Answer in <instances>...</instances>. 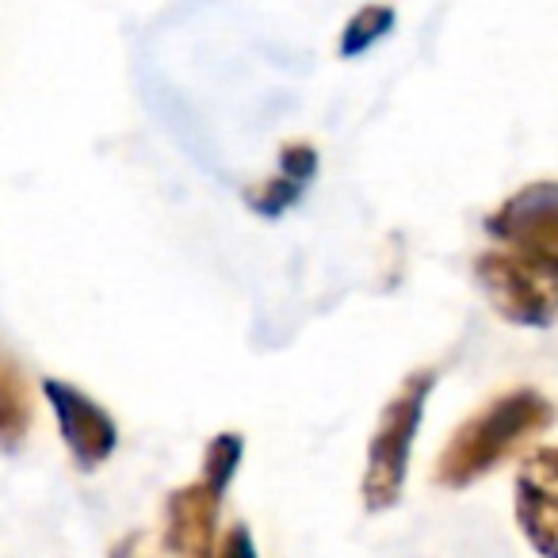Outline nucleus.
<instances>
[{"instance_id":"obj_11","label":"nucleus","mask_w":558,"mask_h":558,"mask_svg":"<svg viewBox=\"0 0 558 558\" xmlns=\"http://www.w3.org/2000/svg\"><path fill=\"white\" fill-rule=\"evenodd\" d=\"M390 27H395V12H390L387 4H367V9H360L356 16L349 20V27L341 32V54L344 58L364 54V50L375 47Z\"/></svg>"},{"instance_id":"obj_9","label":"nucleus","mask_w":558,"mask_h":558,"mask_svg":"<svg viewBox=\"0 0 558 558\" xmlns=\"http://www.w3.org/2000/svg\"><path fill=\"white\" fill-rule=\"evenodd\" d=\"M35 428V387L16 356L0 344V456L27 448Z\"/></svg>"},{"instance_id":"obj_10","label":"nucleus","mask_w":558,"mask_h":558,"mask_svg":"<svg viewBox=\"0 0 558 558\" xmlns=\"http://www.w3.org/2000/svg\"><path fill=\"white\" fill-rule=\"evenodd\" d=\"M241 459H245V440H241V433L210 436L207 448H203V459H199V478H207L210 486H218L226 494L233 474H238Z\"/></svg>"},{"instance_id":"obj_3","label":"nucleus","mask_w":558,"mask_h":558,"mask_svg":"<svg viewBox=\"0 0 558 558\" xmlns=\"http://www.w3.org/2000/svg\"><path fill=\"white\" fill-rule=\"evenodd\" d=\"M482 230L494 248L558 283V180H532L505 195Z\"/></svg>"},{"instance_id":"obj_8","label":"nucleus","mask_w":558,"mask_h":558,"mask_svg":"<svg viewBox=\"0 0 558 558\" xmlns=\"http://www.w3.org/2000/svg\"><path fill=\"white\" fill-rule=\"evenodd\" d=\"M314 172H318V149H314L311 142H291V146H283V154H279V169L271 172L260 187L248 192V207L260 218L288 215V210L303 199Z\"/></svg>"},{"instance_id":"obj_5","label":"nucleus","mask_w":558,"mask_h":558,"mask_svg":"<svg viewBox=\"0 0 558 558\" xmlns=\"http://www.w3.org/2000/svg\"><path fill=\"white\" fill-rule=\"evenodd\" d=\"M39 390L47 398L50 413H54L58 436H62L73 466L81 474L100 471L119 448V425L108 405L65 379H43Z\"/></svg>"},{"instance_id":"obj_7","label":"nucleus","mask_w":558,"mask_h":558,"mask_svg":"<svg viewBox=\"0 0 558 558\" xmlns=\"http://www.w3.org/2000/svg\"><path fill=\"white\" fill-rule=\"evenodd\" d=\"M222 489L207 478H195L177 486L165 497L161 539L177 558H218V512H222Z\"/></svg>"},{"instance_id":"obj_6","label":"nucleus","mask_w":558,"mask_h":558,"mask_svg":"<svg viewBox=\"0 0 558 558\" xmlns=\"http://www.w3.org/2000/svg\"><path fill=\"white\" fill-rule=\"evenodd\" d=\"M512 517L539 558H558V444L524 451L512 478Z\"/></svg>"},{"instance_id":"obj_13","label":"nucleus","mask_w":558,"mask_h":558,"mask_svg":"<svg viewBox=\"0 0 558 558\" xmlns=\"http://www.w3.org/2000/svg\"><path fill=\"white\" fill-rule=\"evenodd\" d=\"M218 558H260L256 555V539L241 520H233L222 532V543H218Z\"/></svg>"},{"instance_id":"obj_4","label":"nucleus","mask_w":558,"mask_h":558,"mask_svg":"<svg viewBox=\"0 0 558 558\" xmlns=\"http://www.w3.org/2000/svg\"><path fill=\"white\" fill-rule=\"evenodd\" d=\"M474 288L501 322L520 329H550L558 322V283L535 276L509 253L486 245L471 264Z\"/></svg>"},{"instance_id":"obj_2","label":"nucleus","mask_w":558,"mask_h":558,"mask_svg":"<svg viewBox=\"0 0 558 558\" xmlns=\"http://www.w3.org/2000/svg\"><path fill=\"white\" fill-rule=\"evenodd\" d=\"M436 390L433 367H417L395 387L387 405L379 410L375 433L367 440L364 474H360V501L367 512H390L405 494L413 448H417L421 425H425V405Z\"/></svg>"},{"instance_id":"obj_1","label":"nucleus","mask_w":558,"mask_h":558,"mask_svg":"<svg viewBox=\"0 0 558 558\" xmlns=\"http://www.w3.org/2000/svg\"><path fill=\"white\" fill-rule=\"evenodd\" d=\"M555 425V402L535 387H517L497 395L474 410L436 456L433 478L444 489H466L474 482L501 471L512 456L532 451L547 428Z\"/></svg>"},{"instance_id":"obj_12","label":"nucleus","mask_w":558,"mask_h":558,"mask_svg":"<svg viewBox=\"0 0 558 558\" xmlns=\"http://www.w3.org/2000/svg\"><path fill=\"white\" fill-rule=\"evenodd\" d=\"M108 558H177L169 547H165L161 535L146 532V527H138V532H126L123 539H116L108 547Z\"/></svg>"}]
</instances>
